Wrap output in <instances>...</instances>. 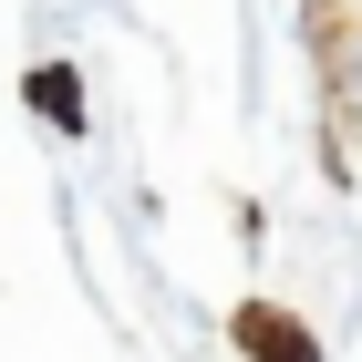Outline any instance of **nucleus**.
Wrapping results in <instances>:
<instances>
[{"label":"nucleus","instance_id":"f257e3e1","mask_svg":"<svg viewBox=\"0 0 362 362\" xmlns=\"http://www.w3.org/2000/svg\"><path fill=\"white\" fill-rule=\"evenodd\" d=\"M238 341H249V362H321L290 310H238Z\"/></svg>","mask_w":362,"mask_h":362},{"label":"nucleus","instance_id":"f03ea898","mask_svg":"<svg viewBox=\"0 0 362 362\" xmlns=\"http://www.w3.org/2000/svg\"><path fill=\"white\" fill-rule=\"evenodd\" d=\"M31 93H42V114H52V124H83V104H73V73H31Z\"/></svg>","mask_w":362,"mask_h":362}]
</instances>
